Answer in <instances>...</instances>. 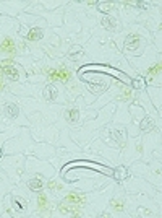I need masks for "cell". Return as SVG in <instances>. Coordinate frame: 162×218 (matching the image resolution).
Listing matches in <instances>:
<instances>
[{"label": "cell", "mask_w": 162, "mask_h": 218, "mask_svg": "<svg viewBox=\"0 0 162 218\" xmlns=\"http://www.w3.org/2000/svg\"><path fill=\"white\" fill-rule=\"evenodd\" d=\"M138 42H140V37H138V36L127 37V42H125V44H127V49H130V47H131V49H133V47H136Z\"/></svg>", "instance_id": "obj_4"}, {"label": "cell", "mask_w": 162, "mask_h": 218, "mask_svg": "<svg viewBox=\"0 0 162 218\" xmlns=\"http://www.w3.org/2000/svg\"><path fill=\"white\" fill-rule=\"evenodd\" d=\"M112 205H113V208H117V210H122V208H123V203L122 202H113Z\"/></svg>", "instance_id": "obj_12"}, {"label": "cell", "mask_w": 162, "mask_h": 218, "mask_svg": "<svg viewBox=\"0 0 162 218\" xmlns=\"http://www.w3.org/2000/svg\"><path fill=\"white\" fill-rule=\"evenodd\" d=\"M49 78L52 80V82H55V80L65 82V80L70 78V73L66 72V70H52V72H49Z\"/></svg>", "instance_id": "obj_1"}, {"label": "cell", "mask_w": 162, "mask_h": 218, "mask_svg": "<svg viewBox=\"0 0 162 218\" xmlns=\"http://www.w3.org/2000/svg\"><path fill=\"white\" fill-rule=\"evenodd\" d=\"M49 187L50 189H57V184L55 182H49Z\"/></svg>", "instance_id": "obj_15"}, {"label": "cell", "mask_w": 162, "mask_h": 218, "mask_svg": "<svg viewBox=\"0 0 162 218\" xmlns=\"http://www.w3.org/2000/svg\"><path fill=\"white\" fill-rule=\"evenodd\" d=\"M29 186H31L32 191H41V189H42V182L39 181V179H32V181L29 182Z\"/></svg>", "instance_id": "obj_7"}, {"label": "cell", "mask_w": 162, "mask_h": 218, "mask_svg": "<svg viewBox=\"0 0 162 218\" xmlns=\"http://www.w3.org/2000/svg\"><path fill=\"white\" fill-rule=\"evenodd\" d=\"M7 114L10 117H16L18 116V107L15 104H7Z\"/></svg>", "instance_id": "obj_6"}, {"label": "cell", "mask_w": 162, "mask_h": 218, "mask_svg": "<svg viewBox=\"0 0 162 218\" xmlns=\"http://www.w3.org/2000/svg\"><path fill=\"white\" fill-rule=\"evenodd\" d=\"M42 37V30H39V28H34V30H31V33L28 34V39L29 41H37Z\"/></svg>", "instance_id": "obj_3"}, {"label": "cell", "mask_w": 162, "mask_h": 218, "mask_svg": "<svg viewBox=\"0 0 162 218\" xmlns=\"http://www.w3.org/2000/svg\"><path fill=\"white\" fill-rule=\"evenodd\" d=\"M68 117H70V122H75V121H76V117H78V111H76V109H73V111L70 112V116H68Z\"/></svg>", "instance_id": "obj_11"}, {"label": "cell", "mask_w": 162, "mask_h": 218, "mask_svg": "<svg viewBox=\"0 0 162 218\" xmlns=\"http://www.w3.org/2000/svg\"><path fill=\"white\" fill-rule=\"evenodd\" d=\"M2 49H3V51H8V52H13V51H15V47H13V44H12L10 39H5V42L2 44Z\"/></svg>", "instance_id": "obj_9"}, {"label": "cell", "mask_w": 162, "mask_h": 218, "mask_svg": "<svg viewBox=\"0 0 162 218\" xmlns=\"http://www.w3.org/2000/svg\"><path fill=\"white\" fill-rule=\"evenodd\" d=\"M3 72H5L10 78H13V80H16V78H18V72H16V69H15V67H12V65L5 67V69H3Z\"/></svg>", "instance_id": "obj_5"}, {"label": "cell", "mask_w": 162, "mask_h": 218, "mask_svg": "<svg viewBox=\"0 0 162 218\" xmlns=\"http://www.w3.org/2000/svg\"><path fill=\"white\" fill-rule=\"evenodd\" d=\"M66 200H68V202H73V203H79V202H81V197H79V195H75V194H70V195L66 197Z\"/></svg>", "instance_id": "obj_10"}, {"label": "cell", "mask_w": 162, "mask_h": 218, "mask_svg": "<svg viewBox=\"0 0 162 218\" xmlns=\"http://www.w3.org/2000/svg\"><path fill=\"white\" fill-rule=\"evenodd\" d=\"M39 205L41 207H46V197H39Z\"/></svg>", "instance_id": "obj_13"}, {"label": "cell", "mask_w": 162, "mask_h": 218, "mask_svg": "<svg viewBox=\"0 0 162 218\" xmlns=\"http://www.w3.org/2000/svg\"><path fill=\"white\" fill-rule=\"evenodd\" d=\"M149 72H151V73H157V72H159V65H156V67H152V69L149 70Z\"/></svg>", "instance_id": "obj_14"}, {"label": "cell", "mask_w": 162, "mask_h": 218, "mask_svg": "<svg viewBox=\"0 0 162 218\" xmlns=\"http://www.w3.org/2000/svg\"><path fill=\"white\" fill-rule=\"evenodd\" d=\"M44 96H46V99H55V96H57V90L52 86V85H49V86H46V90H44Z\"/></svg>", "instance_id": "obj_2"}, {"label": "cell", "mask_w": 162, "mask_h": 218, "mask_svg": "<svg viewBox=\"0 0 162 218\" xmlns=\"http://www.w3.org/2000/svg\"><path fill=\"white\" fill-rule=\"evenodd\" d=\"M102 25L104 26H106V28H109V30H115V23H113L112 21V18H104V20H102Z\"/></svg>", "instance_id": "obj_8"}]
</instances>
